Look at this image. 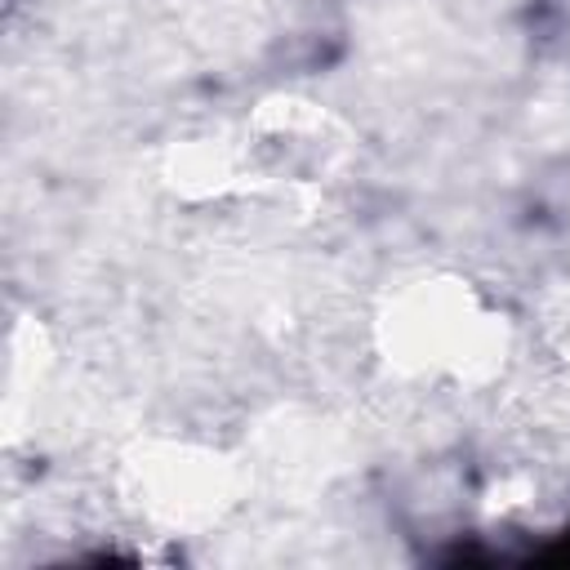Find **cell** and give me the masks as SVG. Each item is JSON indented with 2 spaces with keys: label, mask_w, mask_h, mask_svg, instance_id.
<instances>
[{
  "label": "cell",
  "mask_w": 570,
  "mask_h": 570,
  "mask_svg": "<svg viewBox=\"0 0 570 570\" xmlns=\"http://www.w3.org/2000/svg\"><path fill=\"white\" fill-rule=\"evenodd\" d=\"M548 557H552V561H570V534H566V539H561V548H552Z\"/></svg>",
  "instance_id": "obj_1"
}]
</instances>
